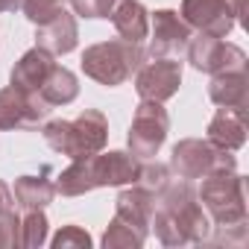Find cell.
I'll return each mask as SVG.
<instances>
[{"label":"cell","instance_id":"obj_1","mask_svg":"<svg viewBox=\"0 0 249 249\" xmlns=\"http://www.w3.org/2000/svg\"><path fill=\"white\" fill-rule=\"evenodd\" d=\"M156 237L164 246H188V243H208L211 217L199 205L196 191L188 179H170L156 194V208L150 217Z\"/></svg>","mask_w":249,"mask_h":249},{"label":"cell","instance_id":"obj_2","mask_svg":"<svg viewBox=\"0 0 249 249\" xmlns=\"http://www.w3.org/2000/svg\"><path fill=\"white\" fill-rule=\"evenodd\" d=\"M141 159L123 150L94 153L88 159H71V164L56 176V194L62 196H85L97 188H123L138 179Z\"/></svg>","mask_w":249,"mask_h":249},{"label":"cell","instance_id":"obj_3","mask_svg":"<svg viewBox=\"0 0 249 249\" xmlns=\"http://www.w3.org/2000/svg\"><path fill=\"white\" fill-rule=\"evenodd\" d=\"M41 135L50 150L68 156V159H88L108 144V120L100 108H85L73 120H47L41 126Z\"/></svg>","mask_w":249,"mask_h":249},{"label":"cell","instance_id":"obj_4","mask_svg":"<svg viewBox=\"0 0 249 249\" xmlns=\"http://www.w3.org/2000/svg\"><path fill=\"white\" fill-rule=\"evenodd\" d=\"M147 59L144 44H132L123 38H111V41H100L85 47L82 53V71L88 79L106 85V88H117L123 85Z\"/></svg>","mask_w":249,"mask_h":249},{"label":"cell","instance_id":"obj_5","mask_svg":"<svg viewBox=\"0 0 249 249\" xmlns=\"http://www.w3.org/2000/svg\"><path fill=\"white\" fill-rule=\"evenodd\" d=\"M199 205L208 211L214 226L229 223H246V179L237 173V167H220L202 176V185L196 191Z\"/></svg>","mask_w":249,"mask_h":249},{"label":"cell","instance_id":"obj_6","mask_svg":"<svg viewBox=\"0 0 249 249\" xmlns=\"http://www.w3.org/2000/svg\"><path fill=\"white\" fill-rule=\"evenodd\" d=\"M167 132H170V114H167L164 103L141 100L135 106V114H132V123H129V135H126L129 153L135 159H141V161L156 159V153L167 141Z\"/></svg>","mask_w":249,"mask_h":249},{"label":"cell","instance_id":"obj_7","mask_svg":"<svg viewBox=\"0 0 249 249\" xmlns=\"http://www.w3.org/2000/svg\"><path fill=\"white\" fill-rule=\"evenodd\" d=\"M220 167H237V159L229 150H217L208 138H182L173 150H170V173H176L179 179H202L211 170Z\"/></svg>","mask_w":249,"mask_h":249},{"label":"cell","instance_id":"obj_8","mask_svg":"<svg viewBox=\"0 0 249 249\" xmlns=\"http://www.w3.org/2000/svg\"><path fill=\"white\" fill-rule=\"evenodd\" d=\"M185 56L194 71L208 73V76L223 73V71H246V53L237 44L223 41L220 36H208V33L191 36Z\"/></svg>","mask_w":249,"mask_h":249},{"label":"cell","instance_id":"obj_9","mask_svg":"<svg viewBox=\"0 0 249 249\" xmlns=\"http://www.w3.org/2000/svg\"><path fill=\"white\" fill-rule=\"evenodd\" d=\"M194 30L182 21L176 9H156L150 18V47L147 59H176L188 50Z\"/></svg>","mask_w":249,"mask_h":249},{"label":"cell","instance_id":"obj_10","mask_svg":"<svg viewBox=\"0 0 249 249\" xmlns=\"http://www.w3.org/2000/svg\"><path fill=\"white\" fill-rule=\"evenodd\" d=\"M50 114V106L36 91H21L15 85L0 88V132L6 129H36Z\"/></svg>","mask_w":249,"mask_h":249},{"label":"cell","instance_id":"obj_11","mask_svg":"<svg viewBox=\"0 0 249 249\" xmlns=\"http://www.w3.org/2000/svg\"><path fill=\"white\" fill-rule=\"evenodd\" d=\"M182 85V62L179 59H144L141 68L135 71V91L141 100H156L167 103L176 97Z\"/></svg>","mask_w":249,"mask_h":249},{"label":"cell","instance_id":"obj_12","mask_svg":"<svg viewBox=\"0 0 249 249\" xmlns=\"http://www.w3.org/2000/svg\"><path fill=\"white\" fill-rule=\"evenodd\" d=\"M179 15L191 30L220 38H226L237 27V12L229 0H182Z\"/></svg>","mask_w":249,"mask_h":249},{"label":"cell","instance_id":"obj_13","mask_svg":"<svg viewBox=\"0 0 249 249\" xmlns=\"http://www.w3.org/2000/svg\"><path fill=\"white\" fill-rule=\"evenodd\" d=\"M36 44L44 47L50 56H68L79 44V27L76 18L65 9H59L53 18L36 24Z\"/></svg>","mask_w":249,"mask_h":249},{"label":"cell","instance_id":"obj_14","mask_svg":"<svg viewBox=\"0 0 249 249\" xmlns=\"http://www.w3.org/2000/svg\"><path fill=\"white\" fill-rule=\"evenodd\" d=\"M205 132H208L205 138L217 150L237 153L246 144V111H240V108H217V114L208 120Z\"/></svg>","mask_w":249,"mask_h":249},{"label":"cell","instance_id":"obj_15","mask_svg":"<svg viewBox=\"0 0 249 249\" xmlns=\"http://www.w3.org/2000/svg\"><path fill=\"white\" fill-rule=\"evenodd\" d=\"M53 65H56V59L44 50V47H33V50H27L15 65H12V71H9V85H15V88H21V91H38L41 88V82L47 79V73L53 71Z\"/></svg>","mask_w":249,"mask_h":249},{"label":"cell","instance_id":"obj_16","mask_svg":"<svg viewBox=\"0 0 249 249\" xmlns=\"http://www.w3.org/2000/svg\"><path fill=\"white\" fill-rule=\"evenodd\" d=\"M111 24L117 38L144 44L150 36V12L141 0H117V6L111 9Z\"/></svg>","mask_w":249,"mask_h":249},{"label":"cell","instance_id":"obj_17","mask_svg":"<svg viewBox=\"0 0 249 249\" xmlns=\"http://www.w3.org/2000/svg\"><path fill=\"white\" fill-rule=\"evenodd\" d=\"M208 97L217 108H240L246 111L249 106V79L246 71H223L211 76Z\"/></svg>","mask_w":249,"mask_h":249},{"label":"cell","instance_id":"obj_18","mask_svg":"<svg viewBox=\"0 0 249 249\" xmlns=\"http://www.w3.org/2000/svg\"><path fill=\"white\" fill-rule=\"evenodd\" d=\"M153 208H156V194H150L138 185H132V188L123 185V191L114 199V214L132 226H141V229H150Z\"/></svg>","mask_w":249,"mask_h":249},{"label":"cell","instance_id":"obj_19","mask_svg":"<svg viewBox=\"0 0 249 249\" xmlns=\"http://www.w3.org/2000/svg\"><path fill=\"white\" fill-rule=\"evenodd\" d=\"M50 167H41L38 176H18L15 179V205L21 208H47L56 199V182L47 179Z\"/></svg>","mask_w":249,"mask_h":249},{"label":"cell","instance_id":"obj_20","mask_svg":"<svg viewBox=\"0 0 249 249\" xmlns=\"http://www.w3.org/2000/svg\"><path fill=\"white\" fill-rule=\"evenodd\" d=\"M50 108L56 106H68L79 97V79L73 71H68L65 65H53V71L47 73V79L41 82V88L36 91Z\"/></svg>","mask_w":249,"mask_h":249},{"label":"cell","instance_id":"obj_21","mask_svg":"<svg viewBox=\"0 0 249 249\" xmlns=\"http://www.w3.org/2000/svg\"><path fill=\"white\" fill-rule=\"evenodd\" d=\"M147 234H150V229L132 226V223H126L123 217L114 214L103 231V246L106 249H138V246H144Z\"/></svg>","mask_w":249,"mask_h":249},{"label":"cell","instance_id":"obj_22","mask_svg":"<svg viewBox=\"0 0 249 249\" xmlns=\"http://www.w3.org/2000/svg\"><path fill=\"white\" fill-rule=\"evenodd\" d=\"M47 214L44 208H24V214H18V246L27 249H38L47 243Z\"/></svg>","mask_w":249,"mask_h":249},{"label":"cell","instance_id":"obj_23","mask_svg":"<svg viewBox=\"0 0 249 249\" xmlns=\"http://www.w3.org/2000/svg\"><path fill=\"white\" fill-rule=\"evenodd\" d=\"M170 179H173L170 164H161V161L147 159V161L138 167V179H135L132 185H138V188H144V191H150V194H159Z\"/></svg>","mask_w":249,"mask_h":249},{"label":"cell","instance_id":"obj_24","mask_svg":"<svg viewBox=\"0 0 249 249\" xmlns=\"http://www.w3.org/2000/svg\"><path fill=\"white\" fill-rule=\"evenodd\" d=\"M249 223V220H246ZM246 223H229V226H211L208 243L217 246H246L249 240V226Z\"/></svg>","mask_w":249,"mask_h":249},{"label":"cell","instance_id":"obj_25","mask_svg":"<svg viewBox=\"0 0 249 249\" xmlns=\"http://www.w3.org/2000/svg\"><path fill=\"white\" fill-rule=\"evenodd\" d=\"M50 243H53V249H88V246H91V234H88L82 226L68 223V226L59 229V234H56Z\"/></svg>","mask_w":249,"mask_h":249},{"label":"cell","instance_id":"obj_26","mask_svg":"<svg viewBox=\"0 0 249 249\" xmlns=\"http://www.w3.org/2000/svg\"><path fill=\"white\" fill-rule=\"evenodd\" d=\"M59 9H65V0H21V12L30 24H41L53 18Z\"/></svg>","mask_w":249,"mask_h":249},{"label":"cell","instance_id":"obj_27","mask_svg":"<svg viewBox=\"0 0 249 249\" xmlns=\"http://www.w3.org/2000/svg\"><path fill=\"white\" fill-rule=\"evenodd\" d=\"M117 0H71V9L79 18H111Z\"/></svg>","mask_w":249,"mask_h":249},{"label":"cell","instance_id":"obj_28","mask_svg":"<svg viewBox=\"0 0 249 249\" xmlns=\"http://www.w3.org/2000/svg\"><path fill=\"white\" fill-rule=\"evenodd\" d=\"M18 246V214H0V249Z\"/></svg>","mask_w":249,"mask_h":249},{"label":"cell","instance_id":"obj_29","mask_svg":"<svg viewBox=\"0 0 249 249\" xmlns=\"http://www.w3.org/2000/svg\"><path fill=\"white\" fill-rule=\"evenodd\" d=\"M9 211H15V194L3 179H0V214H9Z\"/></svg>","mask_w":249,"mask_h":249},{"label":"cell","instance_id":"obj_30","mask_svg":"<svg viewBox=\"0 0 249 249\" xmlns=\"http://www.w3.org/2000/svg\"><path fill=\"white\" fill-rule=\"evenodd\" d=\"M21 0H0V12H18Z\"/></svg>","mask_w":249,"mask_h":249},{"label":"cell","instance_id":"obj_31","mask_svg":"<svg viewBox=\"0 0 249 249\" xmlns=\"http://www.w3.org/2000/svg\"><path fill=\"white\" fill-rule=\"evenodd\" d=\"M229 3L234 6V12H237V21H240V15H243V6H246V0H229Z\"/></svg>","mask_w":249,"mask_h":249}]
</instances>
